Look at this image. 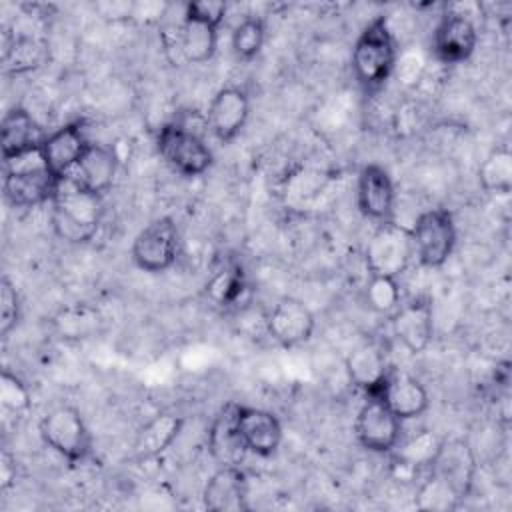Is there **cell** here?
Here are the masks:
<instances>
[{
  "instance_id": "obj_1",
  "label": "cell",
  "mask_w": 512,
  "mask_h": 512,
  "mask_svg": "<svg viewBox=\"0 0 512 512\" xmlns=\"http://www.w3.org/2000/svg\"><path fill=\"white\" fill-rule=\"evenodd\" d=\"M398 48L386 16L372 18L352 46V74L356 82L366 90L374 92L386 84L396 68Z\"/></svg>"
},
{
  "instance_id": "obj_2",
  "label": "cell",
  "mask_w": 512,
  "mask_h": 512,
  "mask_svg": "<svg viewBox=\"0 0 512 512\" xmlns=\"http://www.w3.org/2000/svg\"><path fill=\"white\" fill-rule=\"evenodd\" d=\"M156 150L160 158L180 176H202L214 162L212 150L198 130L188 122H166L156 134Z\"/></svg>"
},
{
  "instance_id": "obj_3",
  "label": "cell",
  "mask_w": 512,
  "mask_h": 512,
  "mask_svg": "<svg viewBox=\"0 0 512 512\" xmlns=\"http://www.w3.org/2000/svg\"><path fill=\"white\" fill-rule=\"evenodd\" d=\"M38 432L42 442L68 462H82L92 452V436L78 408L70 404H60L48 410Z\"/></svg>"
},
{
  "instance_id": "obj_4",
  "label": "cell",
  "mask_w": 512,
  "mask_h": 512,
  "mask_svg": "<svg viewBox=\"0 0 512 512\" xmlns=\"http://www.w3.org/2000/svg\"><path fill=\"white\" fill-rule=\"evenodd\" d=\"M414 256L426 268H440L454 252L456 222L448 208L436 206L420 212L410 228Z\"/></svg>"
},
{
  "instance_id": "obj_5",
  "label": "cell",
  "mask_w": 512,
  "mask_h": 512,
  "mask_svg": "<svg viewBox=\"0 0 512 512\" xmlns=\"http://www.w3.org/2000/svg\"><path fill=\"white\" fill-rule=\"evenodd\" d=\"M180 254V232L172 216H160L148 222L132 240V262L150 274L170 270Z\"/></svg>"
},
{
  "instance_id": "obj_6",
  "label": "cell",
  "mask_w": 512,
  "mask_h": 512,
  "mask_svg": "<svg viewBox=\"0 0 512 512\" xmlns=\"http://www.w3.org/2000/svg\"><path fill=\"white\" fill-rule=\"evenodd\" d=\"M414 256V244L410 228L400 226L392 220L382 222L370 236L364 260L370 274L398 278Z\"/></svg>"
},
{
  "instance_id": "obj_7",
  "label": "cell",
  "mask_w": 512,
  "mask_h": 512,
  "mask_svg": "<svg viewBox=\"0 0 512 512\" xmlns=\"http://www.w3.org/2000/svg\"><path fill=\"white\" fill-rule=\"evenodd\" d=\"M360 446L374 454H390L402 440V420L380 396H366L354 422Z\"/></svg>"
},
{
  "instance_id": "obj_8",
  "label": "cell",
  "mask_w": 512,
  "mask_h": 512,
  "mask_svg": "<svg viewBox=\"0 0 512 512\" xmlns=\"http://www.w3.org/2000/svg\"><path fill=\"white\" fill-rule=\"evenodd\" d=\"M428 474L442 482L462 504L472 490L476 474V458L468 440L442 438V444L428 466Z\"/></svg>"
},
{
  "instance_id": "obj_9",
  "label": "cell",
  "mask_w": 512,
  "mask_h": 512,
  "mask_svg": "<svg viewBox=\"0 0 512 512\" xmlns=\"http://www.w3.org/2000/svg\"><path fill=\"white\" fill-rule=\"evenodd\" d=\"M266 334L284 348L306 344L316 328L314 312L298 298H280L264 316Z\"/></svg>"
},
{
  "instance_id": "obj_10",
  "label": "cell",
  "mask_w": 512,
  "mask_h": 512,
  "mask_svg": "<svg viewBox=\"0 0 512 512\" xmlns=\"http://www.w3.org/2000/svg\"><path fill=\"white\" fill-rule=\"evenodd\" d=\"M88 146L90 140L86 138L84 124L76 120L44 136L38 146V158L54 178L62 180L74 172Z\"/></svg>"
},
{
  "instance_id": "obj_11",
  "label": "cell",
  "mask_w": 512,
  "mask_h": 512,
  "mask_svg": "<svg viewBox=\"0 0 512 512\" xmlns=\"http://www.w3.org/2000/svg\"><path fill=\"white\" fill-rule=\"evenodd\" d=\"M478 46L476 24L460 12H448L432 32V52L442 64L466 62Z\"/></svg>"
},
{
  "instance_id": "obj_12",
  "label": "cell",
  "mask_w": 512,
  "mask_h": 512,
  "mask_svg": "<svg viewBox=\"0 0 512 512\" xmlns=\"http://www.w3.org/2000/svg\"><path fill=\"white\" fill-rule=\"evenodd\" d=\"M358 210L374 222H388L394 214L396 188L390 172L380 164H364L356 182Z\"/></svg>"
},
{
  "instance_id": "obj_13",
  "label": "cell",
  "mask_w": 512,
  "mask_h": 512,
  "mask_svg": "<svg viewBox=\"0 0 512 512\" xmlns=\"http://www.w3.org/2000/svg\"><path fill=\"white\" fill-rule=\"evenodd\" d=\"M250 114V96L240 86H222L206 110V128L220 142H232L244 128Z\"/></svg>"
},
{
  "instance_id": "obj_14",
  "label": "cell",
  "mask_w": 512,
  "mask_h": 512,
  "mask_svg": "<svg viewBox=\"0 0 512 512\" xmlns=\"http://www.w3.org/2000/svg\"><path fill=\"white\" fill-rule=\"evenodd\" d=\"M42 160L36 166H22L8 170L4 176V198L14 208H34L46 202H52L58 186Z\"/></svg>"
},
{
  "instance_id": "obj_15",
  "label": "cell",
  "mask_w": 512,
  "mask_h": 512,
  "mask_svg": "<svg viewBox=\"0 0 512 512\" xmlns=\"http://www.w3.org/2000/svg\"><path fill=\"white\" fill-rule=\"evenodd\" d=\"M390 328L410 354H422L434 336L432 304L424 298L402 302L390 314Z\"/></svg>"
},
{
  "instance_id": "obj_16",
  "label": "cell",
  "mask_w": 512,
  "mask_h": 512,
  "mask_svg": "<svg viewBox=\"0 0 512 512\" xmlns=\"http://www.w3.org/2000/svg\"><path fill=\"white\" fill-rule=\"evenodd\" d=\"M234 418L248 452L268 458L280 448L282 424L274 412L236 404Z\"/></svg>"
},
{
  "instance_id": "obj_17",
  "label": "cell",
  "mask_w": 512,
  "mask_h": 512,
  "mask_svg": "<svg viewBox=\"0 0 512 512\" xmlns=\"http://www.w3.org/2000/svg\"><path fill=\"white\" fill-rule=\"evenodd\" d=\"M370 396H380L402 422L420 418L430 406V396L424 384L412 374L394 368L388 372L380 390Z\"/></svg>"
},
{
  "instance_id": "obj_18",
  "label": "cell",
  "mask_w": 512,
  "mask_h": 512,
  "mask_svg": "<svg viewBox=\"0 0 512 512\" xmlns=\"http://www.w3.org/2000/svg\"><path fill=\"white\" fill-rule=\"evenodd\" d=\"M248 478L240 466H218L202 490V502L212 512L246 510Z\"/></svg>"
},
{
  "instance_id": "obj_19",
  "label": "cell",
  "mask_w": 512,
  "mask_h": 512,
  "mask_svg": "<svg viewBox=\"0 0 512 512\" xmlns=\"http://www.w3.org/2000/svg\"><path fill=\"white\" fill-rule=\"evenodd\" d=\"M344 366L350 382L362 388L366 396L376 394L392 370L386 350L374 340H366L354 346L348 352Z\"/></svg>"
},
{
  "instance_id": "obj_20",
  "label": "cell",
  "mask_w": 512,
  "mask_h": 512,
  "mask_svg": "<svg viewBox=\"0 0 512 512\" xmlns=\"http://www.w3.org/2000/svg\"><path fill=\"white\" fill-rule=\"evenodd\" d=\"M42 140L44 138L40 136V126L36 124V120L26 108L14 106L2 116L0 148H2L4 162H12L28 154H36Z\"/></svg>"
},
{
  "instance_id": "obj_21",
  "label": "cell",
  "mask_w": 512,
  "mask_h": 512,
  "mask_svg": "<svg viewBox=\"0 0 512 512\" xmlns=\"http://www.w3.org/2000/svg\"><path fill=\"white\" fill-rule=\"evenodd\" d=\"M50 206H52V210H58L64 216H68L80 224L100 228V220H102V212H104L102 196L86 190L82 184L76 182V178L72 174L58 182L56 194H54Z\"/></svg>"
},
{
  "instance_id": "obj_22",
  "label": "cell",
  "mask_w": 512,
  "mask_h": 512,
  "mask_svg": "<svg viewBox=\"0 0 512 512\" xmlns=\"http://www.w3.org/2000/svg\"><path fill=\"white\" fill-rule=\"evenodd\" d=\"M236 404H226L212 420L208 428V452L216 460L218 466H240L248 448L236 428L234 418Z\"/></svg>"
},
{
  "instance_id": "obj_23",
  "label": "cell",
  "mask_w": 512,
  "mask_h": 512,
  "mask_svg": "<svg viewBox=\"0 0 512 512\" xmlns=\"http://www.w3.org/2000/svg\"><path fill=\"white\" fill-rule=\"evenodd\" d=\"M184 428V416L176 412H160L144 422L132 444V454L136 460H150L164 454L180 436Z\"/></svg>"
},
{
  "instance_id": "obj_24",
  "label": "cell",
  "mask_w": 512,
  "mask_h": 512,
  "mask_svg": "<svg viewBox=\"0 0 512 512\" xmlns=\"http://www.w3.org/2000/svg\"><path fill=\"white\" fill-rule=\"evenodd\" d=\"M116 174H118L116 152L110 146L92 144V142L72 172L78 184H82L86 190L98 196H104L112 188Z\"/></svg>"
},
{
  "instance_id": "obj_25",
  "label": "cell",
  "mask_w": 512,
  "mask_h": 512,
  "mask_svg": "<svg viewBox=\"0 0 512 512\" xmlns=\"http://www.w3.org/2000/svg\"><path fill=\"white\" fill-rule=\"evenodd\" d=\"M52 328L60 340H86L102 328V314L96 306L86 302L68 304L52 316Z\"/></svg>"
},
{
  "instance_id": "obj_26",
  "label": "cell",
  "mask_w": 512,
  "mask_h": 512,
  "mask_svg": "<svg viewBox=\"0 0 512 512\" xmlns=\"http://www.w3.org/2000/svg\"><path fill=\"white\" fill-rule=\"evenodd\" d=\"M178 48L186 62L204 64L216 54L218 28L204 20L184 14L180 34H178Z\"/></svg>"
},
{
  "instance_id": "obj_27",
  "label": "cell",
  "mask_w": 512,
  "mask_h": 512,
  "mask_svg": "<svg viewBox=\"0 0 512 512\" xmlns=\"http://www.w3.org/2000/svg\"><path fill=\"white\" fill-rule=\"evenodd\" d=\"M44 56H46V50L42 42H38L34 36L18 34L4 46V52H2L4 74L18 76V74L32 72L44 62Z\"/></svg>"
},
{
  "instance_id": "obj_28",
  "label": "cell",
  "mask_w": 512,
  "mask_h": 512,
  "mask_svg": "<svg viewBox=\"0 0 512 512\" xmlns=\"http://www.w3.org/2000/svg\"><path fill=\"white\" fill-rule=\"evenodd\" d=\"M478 182L490 194H508L512 188V150L494 146L478 166Z\"/></svg>"
},
{
  "instance_id": "obj_29",
  "label": "cell",
  "mask_w": 512,
  "mask_h": 512,
  "mask_svg": "<svg viewBox=\"0 0 512 512\" xmlns=\"http://www.w3.org/2000/svg\"><path fill=\"white\" fill-rule=\"evenodd\" d=\"M440 444H442V438H438L430 430H420L406 444H402V446L398 444L400 448L396 452V462L408 470H422V468L428 470Z\"/></svg>"
},
{
  "instance_id": "obj_30",
  "label": "cell",
  "mask_w": 512,
  "mask_h": 512,
  "mask_svg": "<svg viewBox=\"0 0 512 512\" xmlns=\"http://www.w3.org/2000/svg\"><path fill=\"white\" fill-rule=\"evenodd\" d=\"M246 280L240 266H224L206 284L208 298L218 306H234L242 300Z\"/></svg>"
},
{
  "instance_id": "obj_31",
  "label": "cell",
  "mask_w": 512,
  "mask_h": 512,
  "mask_svg": "<svg viewBox=\"0 0 512 512\" xmlns=\"http://www.w3.org/2000/svg\"><path fill=\"white\" fill-rule=\"evenodd\" d=\"M266 40V24L258 16H246L240 20L230 36V44L234 54L240 60H252L260 54Z\"/></svg>"
},
{
  "instance_id": "obj_32",
  "label": "cell",
  "mask_w": 512,
  "mask_h": 512,
  "mask_svg": "<svg viewBox=\"0 0 512 512\" xmlns=\"http://www.w3.org/2000/svg\"><path fill=\"white\" fill-rule=\"evenodd\" d=\"M364 298L374 312L390 316L402 304V290H400L398 278L370 274L364 290Z\"/></svg>"
},
{
  "instance_id": "obj_33",
  "label": "cell",
  "mask_w": 512,
  "mask_h": 512,
  "mask_svg": "<svg viewBox=\"0 0 512 512\" xmlns=\"http://www.w3.org/2000/svg\"><path fill=\"white\" fill-rule=\"evenodd\" d=\"M0 402L14 414H22L32 406V394L28 386L10 370L0 372Z\"/></svg>"
},
{
  "instance_id": "obj_34",
  "label": "cell",
  "mask_w": 512,
  "mask_h": 512,
  "mask_svg": "<svg viewBox=\"0 0 512 512\" xmlns=\"http://www.w3.org/2000/svg\"><path fill=\"white\" fill-rule=\"evenodd\" d=\"M20 322V296L16 286L8 276L0 280V336L8 338V334Z\"/></svg>"
},
{
  "instance_id": "obj_35",
  "label": "cell",
  "mask_w": 512,
  "mask_h": 512,
  "mask_svg": "<svg viewBox=\"0 0 512 512\" xmlns=\"http://www.w3.org/2000/svg\"><path fill=\"white\" fill-rule=\"evenodd\" d=\"M50 222H52V228H54V234L68 242V244H86L90 242L96 234H98V228L94 226H86V224H80L68 216H64L62 212L58 210H52L50 212Z\"/></svg>"
},
{
  "instance_id": "obj_36",
  "label": "cell",
  "mask_w": 512,
  "mask_h": 512,
  "mask_svg": "<svg viewBox=\"0 0 512 512\" xmlns=\"http://www.w3.org/2000/svg\"><path fill=\"white\" fill-rule=\"evenodd\" d=\"M186 16L204 20L216 28L222 26L226 18V2L222 0H200V2H188L184 8Z\"/></svg>"
},
{
  "instance_id": "obj_37",
  "label": "cell",
  "mask_w": 512,
  "mask_h": 512,
  "mask_svg": "<svg viewBox=\"0 0 512 512\" xmlns=\"http://www.w3.org/2000/svg\"><path fill=\"white\" fill-rule=\"evenodd\" d=\"M0 478H2V488H8L12 484V480L16 478V466L14 460L10 458V454H2L0 458Z\"/></svg>"
}]
</instances>
